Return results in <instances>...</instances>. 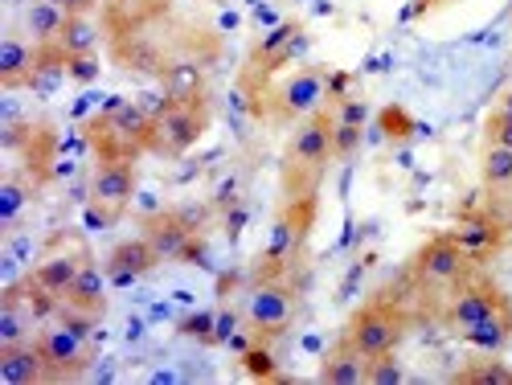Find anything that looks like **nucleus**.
<instances>
[{
  "instance_id": "nucleus-32",
  "label": "nucleus",
  "mask_w": 512,
  "mask_h": 385,
  "mask_svg": "<svg viewBox=\"0 0 512 385\" xmlns=\"http://www.w3.org/2000/svg\"><path fill=\"white\" fill-rule=\"evenodd\" d=\"M213 324H218V312H197V316H185L181 320V332L185 336H197L201 345H213Z\"/></svg>"
},
{
  "instance_id": "nucleus-37",
  "label": "nucleus",
  "mask_w": 512,
  "mask_h": 385,
  "mask_svg": "<svg viewBox=\"0 0 512 385\" xmlns=\"http://www.w3.org/2000/svg\"><path fill=\"white\" fill-rule=\"evenodd\" d=\"M50 5H58V9L70 13V17H78V13H87V17H91V13L99 9V0H50Z\"/></svg>"
},
{
  "instance_id": "nucleus-3",
  "label": "nucleus",
  "mask_w": 512,
  "mask_h": 385,
  "mask_svg": "<svg viewBox=\"0 0 512 385\" xmlns=\"http://www.w3.org/2000/svg\"><path fill=\"white\" fill-rule=\"evenodd\" d=\"M316 213H320V197L308 193V197H287L283 209L275 213L271 222V234H267V246L259 254V279H279L295 259L304 254L308 238H312V226H316Z\"/></svg>"
},
{
  "instance_id": "nucleus-4",
  "label": "nucleus",
  "mask_w": 512,
  "mask_h": 385,
  "mask_svg": "<svg viewBox=\"0 0 512 385\" xmlns=\"http://www.w3.org/2000/svg\"><path fill=\"white\" fill-rule=\"evenodd\" d=\"M406 332H410V312H406L402 299L390 295V291L365 299L345 324V336L353 340V349H361L365 357L394 353L406 340Z\"/></svg>"
},
{
  "instance_id": "nucleus-13",
  "label": "nucleus",
  "mask_w": 512,
  "mask_h": 385,
  "mask_svg": "<svg viewBox=\"0 0 512 385\" xmlns=\"http://www.w3.org/2000/svg\"><path fill=\"white\" fill-rule=\"evenodd\" d=\"M136 185H140L136 160H99L95 177H91V201L107 205L111 213H119V218H123L127 201L136 197Z\"/></svg>"
},
{
  "instance_id": "nucleus-28",
  "label": "nucleus",
  "mask_w": 512,
  "mask_h": 385,
  "mask_svg": "<svg viewBox=\"0 0 512 385\" xmlns=\"http://www.w3.org/2000/svg\"><path fill=\"white\" fill-rule=\"evenodd\" d=\"M242 365H246L250 377H259V381H275V377H279V365H275V357L267 353L263 340H254V345L242 353Z\"/></svg>"
},
{
  "instance_id": "nucleus-31",
  "label": "nucleus",
  "mask_w": 512,
  "mask_h": 385,
  "mask_svg": "<svg viewBox=\"0 0 512 385\" xmlns=\"http://www.w3.org/2000/svg\"><path fill=\"white\" fill-rule=\"evenodd\" d=\"M361 136H365V127L336 123V132H332V152H336V160H349V156L361 148Z\"/></svg>"
},
{
  "instance_id": "nucleus-2",
  "label": "nucleus",
  "mask_w": 512,
  "mask_h": 385,
  "mask_svg": "<svg viewBox=\"0 0 512 385\" xmlns=\"http://www.w3.org/2000/svg\"><path fill=\"white\" fill-rule=\"evenodd\" d=\"M152 132H156V115H148L140 103H107L99 119H91L87 140L99 160H140L152 152Z\"/></svg>"
},
{
  "instance_id": "nucleus-14",
  "label": "nucleus",
  "mask_w": 512,
  "mask_h": 385,
  "mask_svg": "<svg viewBox=\"0 0 512 385\" xmlns=\"http://www.w3.org/2000/svg\"><path fill=\"white\" fill-rule=\"evenodd\" d=\"M87 259H91V254L82 250V246H74V250H58V254H50V259H41L25 279H29L33 287H41V291H50V295L66 299L70 283L78 279L82 267H87Z\"/></svg>"
},
{
  "instance_id": "nucleus-6",
  "label": "nucleus",
  "mask_w": 512,
  "mask_h": 385,
  "mask_svg": "<svg viewBox=\"0 0 512 385\" xmlns=\"http://www.w3.org/2000/svg\"><path fill=\"white\" fill-rule=\"evenodd\" d=\"M324 99H328V74L320 66H300L283 82L267 87L263 99L250 111L259 119H271V123H295V119H308L312 111H320Z\"/></svg>"
},
{
  "instance_id": "nucleus-10",
  "label": "nucleus",
  "mask_w": 512,
  "mask_h": 385,
  "mask_svg": "<svg viewBox=\"0 0 512 385\" xmlns=\"http://www.w3.org/2000/svg\"><path fill=\"white\" fill-rule=\"evenodd\" d=\"M37 349L46 357V369H50V381H74L91 369L95 353H91V336H78L70 332L66 324H54V328H41L37 336Z\"/></svg>"
},
{
  "instance_id": "nucleus-42",
  "label": "nucleus",
  "mask_w": 512,
  "mask_h": 385,
  "mask_svg": "<svg viewBox=\"0 0 512 385\" xmlns=\"http://www.w3.org/2000/svg\"><path fill=\"white\" fill-rule=\"evenodd\" d=\"M496 111H504V115H512V87L500 95V103H496Z\"/></svg>"
},
{
  "instance_id": "nucleus-11",
  "label": "nucleus",
  "mask_w": 512,
  "mask_h": 385,
  "mask_svg": "<svg viewBox=\"0 0 512 385\" xmlns=\"http://www.w3.org/2000/svg\"><path fill=\"white\" fill-rule=\"evenodd\" d=\"M451 234L476 263H484L504 250V209H467L459 213Z\"/></svg>"
},
{
  "instance_id": "nucleus-7",
  "label": "nucleus",
  "mask_w": 512,
  "mask_h": 385,
  "mask_svg": "<svg viewBox=\"0 0 512 385\" xmlns=\"http://www.w3.org/2000/svg\"><path fill=\"white\" fill-rule=\"evenodd\" d=\"M504 304H512L508 291H504L488 271L472 267V271H467V275H463V279L443 295V304H439V320H443V328H447L451 336H459L463 328L480 324L484 316L500 312Z\"/></svg>"
},
{
  "instance_id": "nucleus-27",
  "label": "nucleus",
  "mask_w": 512,
  "mask_h": 385,
  "mask_svg": "<svg viewBox=\"0 0 512 385\" xmlns=\"http://www.w3.org/2000/svg\"><path fill=\"white\" fill-rule=\"evenodd\" d=\"M402 381H406V369L398 361V349L394 353H381V357H369L365 385H402Z\"/></svg>"
},
{
  "instance_id": "nucleus-9",
  "label": "nucleus",
  "mask_w": 512,
  "mask_h": 385,
  "mask_svg": "<svg viewBox=\"0 0 512 385\" xmlns=\"http://www.w3.org/2000/svg\"><path fill=\"white\" fill-rule=\"evenodd\" d=\"M295 320V291L283 279H259L246 299V324L254 340H271L283 336Z\"/></svg>"
},
{
  "instance_id": "nucleus-36",
  "label": "nucleus",
  "mask_w": 512,
  "mask_h": 385,
  "mask_svg": "<svg viewBox=\"0 0 512 385\" xmlns=\"http://www.w3.org/2000/svg\"><path fill=\"white\" fill-rule=\"evenodd\" d=\"M66 78H74V82H95V78H99V62H95V54H87V58H70Z\"/></svg>"
},
{
  "instance_id": "nucleus-5",
  "label": "nucleus",
  "mask_w": 512,
  "mask_h": 385,
  "mask_svg": "<svg viewBox=\"0 0 512 385\" xmlns=\"http://www.w3.org/2000/svg\"><path fill=\"white\" fill-rule=\"evenodd\" d=\"M472 267H480L472 254H467L459 242H455V234L447 230V234H435V238H426L418 250H414V259H410V283L418 287V295H435V299H443L467 271Z\"/></svg>"
},
{
  "instance_id": "nucleus-23",
  "label": "nucleus",
  "mask_w": 512,
  "mask_h": 385,
  "mask_svg": "<svg viewBox=\"0 0 512 385\" xmlns=\"http://www.w3.org/2000/svg\"><path fill=\"white\" fill-rule=\"evenodd\" d=\"M66 17L70 13H62L58 5H50V0H33L29 13H25V25L33 33V46H50V41H58L62 29H66Z\"/></svg>"
},
{
  "instance_id": "nucleus-22",
  "label": "nucleus",
  "mask_w": 512,
  "mask_h": 385,
  "mask_svg": "<svg viewBox=\"0 0 512 385\" xmlns=\"http://www.w3.org/2000/svg\"><path fill=\"white\" fill-rule=\"evenodd\" d=\"M480 181H484V189L492 197L512 193V148L484 144V152H480Z\"/></svg>"
},
{
  "instance_id": "nucleus-12",
  "label": "nucleus",
  "mask_w": 512,
  "mask_h": 385,
  "mask_svg": "<svg viewBox=\"0 0 512 385\" xmlns=\"http://www.w3.org/2000/svg\"><path fill=\"white\" fill-rule=\"evenodd\" d=\"M160 263H164V259L156 254V246H152L148 238H127V242L111 246L103 271H107V283H111V287H132V283H140L144 275H152Z\"/></svg>"
},
{
  "instance_id": "nucleus-41",
  "label": "nucleus",
  "mask_w": 512,
  "mask_h": 385,
  "mask_svg": "<svg viewBox=\"0 0 512 385\" xmlns=\"http://www.w3.org/2000/svg\"><path fill=\"white\" fill-rule=\"evenodd\" d=\"M504 250H512V205L504 209Z\"/></svg>"
},
{
  "instance_id": "nucleus-21",
  "label": "nucleus",
  "mask_w": 512,
  "mask_h": 385,
  "mask_svg": "<svg viewBox=\"0 0 512 385\" xmlns=\"http://www.w3.org/2000/svg\"><path fill=\"white\" fill-rule=\"evenodd\" d=\"M160 78H164V95L173 103L205 99V70H201V62H173V66L160 70Z\"/></svg>"
},
{
  "instance_id": "nucleus-30",
  "label": "nucleus",
  "mask_w": 512,
  "mask_h": 385,
  "mask_svg": "<svg viewBox=\"0 0 512 385\" xmlns=\"http://www.w3.org/2000/svg\"><path fill=\"white\" fill-rule=\"evenodd\" d=\"M484 144H492V148H512V115H504V111H488V119H484Z\"/></svg>"
},
{
  "instance_id": "nucleus-19",
  "label": "nucleus",
  "mask_w": 512,
  "mask_h": 385,
  "mask_svg": "<svg viewBox=\"0 0 512 385\" xmlns=\"http://www.w3.org/2000/svg\"><path fill=\"white\" fill-rule=\"evenodd\" d=\"M107 271L95 263V259H87V267L78 271V279L70 283V291H66V299L62 304H70V308H82V312H91V316H103L107 312Z\"/></svg>"
},
{
  "instance_id": "nucleus-1",
  "label": "nucleus",
  "mask_w": 512,
  "mask_h": 385,
  "mask_svg": "<svg viewBox=\"0 0 512 385\" xmlns=\"http://www.w3.org/2000/svg\"><path fill=\"white\" fill-rule=\"evenodd\" d=\"M332 132H336V115L324 111V107L295 123V132L287 140V152H283V197L320 193V181L328 173V164L336 160Z\"/></svg>"
},
{
  "instance_id": "nucleus-26",
  "label": "nucleus",
  "mask_w": 512,
  "mask_h": 385,
  "mask_svg": "<svg viewBox=\"0 0 512 385\" xmlns=\"http://www.w3.org/2000/svg\"><path fill=\"white\" fill-rule=\"evenodd\" d=\"M33 197V189H29V181L21 177V173H9L5 181H0V226H13L17 222V213L25 209V201Z\"/></svg>"
},
{
  "instance_id": "nucleus-18",
  "label": "nucleus",
  "mask_w": 512,
  "mask_h": 385,
  "mask_svg": "<svg viewBox=\"0 0 512 385\" xmlns=\"http://www.w3.org/2000/svg\"><path fill=\"white\" fill-rule=\"evenodd\" d=\"M144 238L156 246V254L164 263H181V254H185V246L193 242V230L177 218L173 209L168 213H156V218H148V226H144Z\"/></svg>"
},
{
  "instance_id": "nucleus-39",
  "label": "nucleus",
  "mask_w": 512,
  "mask_h": 385,
  "mask_svg": "<svg viewBox=\"0 0 512 385\" xmlns=\"http://www.w3.org/2000/svg\"><path fill=\"white\" fill-rule=\"evenodd\" d=\"M242 226H246V209H238V205H234V209L226 213V234H230V238H238V234H242Z\"/></svg>"
},
{
  "instance_id": "nucleus-20",
  "label": "nucleus",
  "mask_w": 512,
  "mask_h": 385,
  "mask_svg": "<svg viewBox=\"0 0 512 385\" xmlns=\"http://www.w3.org/2000/svg\"><path fill=\"white\" fill-rule=\"evenodd\" d=\"M459 340L463 345H472V349H480V353H504L512 345V304H504L500 312L484 316L472 328H463Z\"/></svg>"
},
{
  "instance_id": "nucleus-40",
  "label": "nucleus",
  "mask_w": 512,
  "mask_h": 385,
  "mask_svg": "<svg viewBox=\"0 0 512 385\" xmlns=\"http://www.w3.org/2000/svg\"><path fill=\"white\" fill-rule=\"evenodd\" d=\"M439 5H447V0H414V5H410V17H426V13L439 9Z\"/></svg>"
},
{
  "instance_id": "nucleus-8",
  "label": "nucleus",
  "mask_w": 512,
  "mask_h": 385,
  "mask_svg": "<svg viewBox=\"0 0 512 385\" xmlns=\"http://www.w3.org/2000/svg\"><path fill=\"white\" fill-rule=\"evenodd\" d=\"M209 127V107L205 99L197 103H173L164 115H156V132H152V156H164V160H177L185 156Z\"/></svg>"
},
{
  "instance_id": "nucleus-35",
  "label": "nucleus",
  "mask_w": 512,
  "mask_h": 385,
  "mask_svg": "<svg viewBox=\"0 0 512 385\" xmlns=\"http://www.w3.org/2000/svg\"><path fill=\"white\" fill-rule=\"evenodd\" d=\"M173 213H177V218H181L193 234H201V230H205V222H209V213H213V205H177Z\"/></svg>"
},
{
  "instance_id": "nucleus-17",
  "label": "nucleus",
  "mask_w": 512,
  "mask_h": 385,
  "mask_svg": "<svg viewBox=\"0 0 512 385\" xmlns=\"http://www.w3.org/2000/svg\"><path fill=\"white\" fill-rule=\"evenodd\" d=\"M37 70V46H25L21 37L0 41V87L5 91H29Z\"/></svg>"
},
{
  "instance_id": "nucleus-15",
  "label": "nucleus",
  "mask_w": 512,
  "mask_h": 385,
  "mask_svg": "<svg viewBox=\"0 0 512 385\" xmlns=\"http://www.w3.org/2000/svg\"><path fill=\"white\" fill-rule=\"evenodd\" d=\"M365 369H369V357L361 349H353V340L340 332L336 345L320 357V381L324 385H365Z\"/></svg>"
},
{
  "instance_id": "nucleus-34",
  "label": "nucleus",
  "mask_w": 512,
  "mask_h": 385,
  "mask_svg": "<svg viewBox=\"0 0 512 385\" xmlns=\"http://www.w3.org/2000/svg\"><path fill=\"white\" fill-rule=\"evenodd\" d=\"M238 336V312L234 308H222L218 312V324H213V345H230Z\"/></svg>"
},
{
  "instance_id": "nucleus-16",
  "label": "nucleus",
  "mask_w": 512,
  "mask_h": 385,
  "mask_svg": "<svg viewBox=\"0 0 512 385\" xmlns=\"http://www.w3.org/2000/svg\"><path fill=\"white\" fill-rule=\"evenodd\" d=\"M0 381L5 385L50 381V369H46V357H41V349H37V340H21V345L0 349Z\"/></svg>"
},
{
  "instance_id": "nucleus-24",
  "label": "nucleus",
  "mask_w": 512,
  "mask_h": 385,
  "mask_svg": "<svg viewBox=\"0 0 512 385\" xmlns=\"http://www.w3.org/2000/svg\"><path fill=\"white\" fill-rule=\"evenodd\" d=\"M58 46L70 54V58H87L99 50V25L87 17V13H78V17H66V29L58 37Z\"/></svg>"
},
{
  "instance_id": "nucleus-25",
  "label": "nucleus",
  "mask_w": 512,
  "mask_h": 385,
  "mask_svg": "<svg viewBox=\"0 0 512 385\" xmlns=\"http://www.w3.org/2000/svg\"><path fill=\"white\" fill-rule=\"evenodd\" d=\"M451 381L455 385H512V369L500 361V353H484V361L463 365Z\"/></svg>"
},
{
  "instance_id": "nucleus-29",
  "label": "nucleus",
  "mask_w": 512,
  "mask_h": 385,
  "mask_svg": "<svg viewBox=\"0 0 512 385\" xmlns=\"http://www.w3.org/2000/svg\"><path fill=\"white\" fill-rule=\"evenodd\" d=\"M332 115H336V123L365 127V123H369V103L357 99V95H336V99H332Z\"/></svg>"
},
{
  "instance_id": "nucleus-33",
  "label": "nucleus",
  "mask_w": 512,
  "mask_h": 385,
  "mask_svg": "<svg viewBox=\"0 0 512 385\" xmlns=\"http://www.w3.org/2000/svg\"><path fill=\"white\" fill-rule=\"evenodd\" d=\"M381 127H386L390 140H406V136L414 132V119H410L402 107H386V111H381Z\"/></svg>"
},
{
  "instance_id": "nucleus-38",
  "label": "nucleus",
  "mask_w": 512,
  "mask_h": 385,
  "mask_svg": "<svg viewBox=\"0 0 512 385\" xmlns=\"http://www.w3.org/2000/svg\"><path fill=\"white\" fill-rule=\"evenodd\" d=\"M234 205H238V181H226L218 197H213V209H234Z\"/></svg>"
}]
</instances>
